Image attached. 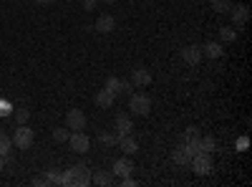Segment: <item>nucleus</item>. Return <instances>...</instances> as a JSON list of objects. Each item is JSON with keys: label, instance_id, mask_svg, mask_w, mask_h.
I'll return each mask as SVG.
<instances>
[{"label": "nucleus", "instance_id": "1", "mask_svg": "<svg viewBox=\"0 0 252 187\" xmlns=\"http://www.w3.org/2000/svg\"><path fill=\"white\" fill-rule=\"evenodd\" d=\"M61 177H63V187H86V185H91V170L83 162L73 164V167L66 170Z\"/></svg>", "mask_w": 252, "mask_h": 187}, {"label": "nucleus", "instance_id": "2", "mask_svg": "<svg viewBox=\"0 0 252 187\" xmlns=\"http://www.w3.org/2000/svg\"><path fill=\"white\" fill-rule=\"evenodd\" d=\"M129 109H131V114H136V116H149V112H152V99L146 96V94H129Z\"/></svg>", "mask_w": 252, "mask_h": 187}, {"label": "nucleus", "instance_id": "3", "mask_svg": "<svg viewBox=\"0 0 252 187\" xmlns=\"http://www.w3.org/2000/svg\"><path fill=\"white\" fill-rule=\"evenodd\" d=\"M10 139H13V144L18 150H31L33 142H35V134H33V129L26 127V124H18V129H15V134Z\"/></svg>", "mask_w": 252, "mask_h": 187}, {"label": "nucleus", "instance_id": "4", "mask_svg": "<svg viewBox=\"0 0 252 187\" xmlns=\"http://www.w3.org/2000/svg\"><path fill=\"white\" fill-rule=\"evenodd\" d=\"M189 167H192L194 175H209L215 170V164H212V154H207V152H197L192 157V162H189Z\"/></svg>", "mask_w": 252, "mask_h": 187}, {"label": "nucleus", "instance_id": "5", "mask_svg": "<svg viewBox=\"0 0 252 187\" xmlns=\"http://www.w3.org/2000/svg\"><path fill=\"white\" fill-rule=\"evenodd\" d=\"M66 129L68 132H83L86 129V114H83L81 109H71L66 114Z\"/></svg>", "mask_w": 252, "mask_h": 187}, {"label": "nucleus", "instance_id": "6", "mask_svg": "<svg viewBox=\"0 0 252 187\" xmlns=\"http://www.w3.org/2000/svg\"><path fill=\"white\" fill-rule=\"evenodd\" d=\"M68 144H71L73 152L83 154V152H89L91 139H89V134H83V132H71V134H68Z\"/></svg>", "mask_w": 252, "mask_h": 187}, {"label": "nucleus", "instance_id": "7", "mask_svg": "<svg viewBox=\"0 0 252 187\" xmlns=\"http://www.w3.org/2000/svg\"><path fill=\"white\" fill-rule=\"evenodd\" d=\"M229 18H232V23L237 28H242L250 20V8L247 5H232V8H229Z\"/></svg>", "mask_w": 252, "mask_h": 187}, {"label": "nucleus", "instance_id": "8", "mask_svg": "<svg viewBox=\"0 0 252 187\" xmlns=\"http://www.w3.org/2000/svg\"><path fill=\"white\" fill-rule=\"evenodd\" d=\"M182 61L187 66H197L202 61V48L199 46H184L182 48Z\"/></svg>", "mask_w": 252, "mask_h": 187}, {"label": "nucleus", "instance_id": "9", "mask_svg": "<svg viewBox=\"0 0 252 187\" xmlns=\"http://www.w3.org/2000/svg\"><path fill=\"white\" fill-rule=\"evenodd\" d=\"M194 154H197V150H192V147H187V144L182 142L179 147L174 150L172 159H174L177 164H189V162H192V157H194Z\"/></svg>", "mask_w": 252, "mask_h": 187}, {"label": "nucleus", "instance_id": "10", "mask_svg": "<svg viewBox=\"0 0 252 187\" xmlns=\"http://www.w3.org/2000/svg\"><path fill=\"white\" fill-rule=\"evenodd\" d=\"M131 129H134L131 116H129V114H116V139L131 134Z\"/></svg>", "mask_w": 252, "mask_h": 187}, {"label": "nucleus", "instance_id": "11", "mask_svg": "<svg viewBox=\"0 0 252 187\" xmlns=\"http://www.w3.org/2000/svg\"><path fill=\"white\" fill-rule=\"evenodd\" d=\"M98 33H111L114 28H116V18L114 15H109V13H103V15H98L96 18V26H94Z\"/></svg>", "mask_w": 252, "mask_h": 187}, {"label": "nucleus", "instance_id": "12", "mask_svg": "<svg viewBox=\"0 0 252 187\" xmlns=\"http://www.w3.org/2000/svg\"><path fill=\"white\" fill-rule=\"evenodd\" d=\"M116 104V94H111L109 89H101L98 94H96V107L98 109H111Z\"/></svg>", "mask_w": 252, "mask_h": 187}, {"label": "nucleus", "instance_id": "13", "mask_svg": "<svg viewBox=\"0 0 252 187\" xmlns=\"http://www.w3.org/2000/svg\"><path fill=\"white\" fill-rule=\"evenodd\" d=\"M131 84L139 86V89H141V86H149V84H152V74L146 71V69H141V66L134 69V71H131Z\"/></svg>", "mask_w": 252, "mask_h": 187}, {"label": "nucleus", "instance_id": "14", "mask_svg": "<svg viewBox=\"0 0 252 187\" xmlns=\"http://www.w3.org/2000/svg\"><path fill=\"white\" fill-rule=\"evenodd\" d=\"M199 139H202V132L197 127H189L184 132V144H187V147H192V150H197V152H199Z\"/></svg>", "mask_w": 252, "mask_h": 187}, {"label": "nucleus", "instance_id": "15", "mask_svg": "<svg viewBox=\"0 0 252 187\" xmlns=\"http://www.w3.org/2000/svg\"><path fill=\"white\" fill-rule=\"evenodd\" d=\"M131 170H134V164H131L129 157H124V159H116V162H114V175H116V177L131 175Z\"/></svg>", "mask_w": 252, "mask_h": 187}, {"label": "nucleus", "instance_id": "16", "mask_svg": "<svg viewBox=\"0 0 252 187\" xmlns=\"http://www.w3.org/2000/svg\"><path fill=\"white\" fill-rule=\"evenodd\" d=\"M116 144H119V147H121V150H124L126 154H129V157H131V154H136V150H139V144H136V139H134L131 134L121 137V139H119Z\"/></svg>", "mask_w": 252, "mask_h": 187}, {"label": "nucleus", "instance_id": "17", "mask_svg": "<svg viewBox=\"0 0 252 187\" xmlns=\"http://www.w3.org/2000/svg\"><path fill=\"white\" fill-rule=\"evenodd\" d=\"M202 56H207V58H220V56H222V46L212 40V43H207V46L202 48Z\"/></svg>", "mask_w": 252, "mask_h": 187}, {"label": "nucleus", "instance_id": "18", "mask_svg": "<svg viewBox=\"0 0 252 187\" xmlns=\"http://www.w3.org/2000/svg\"><path fill=\"white\" fill-rule=\"evenodd\" d=\"M215 150H217V142H215V137H202V139H199V152L212 154Z\"/></svg>", "mask_w": 252, "mask_h": 187}, {"label": "nucleus", "instance_id": "19", "mask_svg": "<svg viewBox=\"0 0 252 187\" xmlns=\"http://www.w3.org/2000/svg\"><path fill=\"white\" fill-rule=\"evenodd\" d=\"M10 150H13V139H10L5 132H0V157L10 154Z\"/></svg>", "mask_w": 252, "mask_h": 187}, {"label": "nucleus", "instance_id": "20", "mask_svg": "<svg viewBox=\"0 0 252 187\" xmlns=\"http://www.w3.org/2000/svg\"><path fill=\"white\" fill-rule=\"evenodd\" d=\"M91 182H94V185H101V187H106V185H111L114 180H111L109 172H96V175H91Z\"/></svg>", "mask_w": 252, "mask_h": 187}, {"label": "nucleus", "instance_id": "21", "mask_svg": "<svg viewBox=\"0 0 252 187\" xmlns=\"http://www.w3.org/2000/svg\"><path fill=\"white\" fill-rule=\"evenodd\" d=\"M103 89H109L111 94H121V78L109 76V78H106V86H103Z\"/></svg>", "mask_w": 252, "mask_h": 187}, {"label": "nucleus", "instance_id": "22", "mask_svg": "<svg viewBox=\"0 0 252 187\" xmlns=\"http://www.w3.org/2000/svg\"><path fill=\"white\" fill-rule=\"evenodd\" d=\"M220 38H222V43H232L237 38V31L235 28H220Z\"/></svg>", "mask_w": 252, "mask_h": 187}, {"label": "nucleus", "instance_id": "23", "mask_svg": "<svg viewBox=\"0 0 252 187\" xmlns=\"http://www.w3.org/2000/svg\"><path fill=\"white\" fill-rule=\"evenodd\" d=\"M229 0H212V10L215 13H229Z\"/></svg>", "mask_w": 252, "mask_h": 187}, {"label": "nucleus", "instance_id": "24", "mask_svg": "<svg viewBox=\"0 0 252 187\" xmlns=\"http://www.w3.org/2000/svg\"><path fill=\"white\" fill-rule=\"evenodd\" d=\"M98 142H101V144H106V147H111V144H116L119 139H116V134H111V132H103V134L98 137Z\"/></svg>", "mask_w": 252, "mask_h": 187}, {"label": "nucleus", "instance_id": "25", "mask_svg": "<svg viewBox=\"0 0 252 187\" xmlns=\"http://www.w3.org/2000/svg\"><path fill=\"white\" fill-rule=\"evenodd\" d=\"M46 180H48V185H63V177H61L56 170H48V172H46Z\"/></svg>", "mask_w": 252, "mask_h": 187}, {"label": "nucleus", "instance_id": "26", "mask_svg": "<svg viewBox=\"0 0 252 187\" xmlns=\"http://www.w3.org/2000/svg\"><path fill=\"white\" fill-rule=\"evenodd\" d=\"M68 134H71L68 129H58V127L53 129V139L56 142H68Z\"/></svg>", "mask_w": 252, "mask_h": 187}, {"label": "nucleus", "instance_id": "27", "mask_svg": "<svg viewBox=\"0 0 252 187\" xmlns=\"http://www.w3.org/2000/svg\"><path fill=\"white\" fill-rule=\"evenodd\" d=\"M28 116H31V112H28V109H18V112H15L18 124H26V121H28Z\"/></svg>", "mask_w": 252, "mask_h": 187}, {"label": "nucleus", "instance_id": "28", "mask_svg": "<svg viewBox=\"0 0 252 187\" xmlns=\"http://www.w3.org/2000/svg\"><path fill=\"white\" fill-rule=\"evenodd\" d=\"M33 185H35V187H46V185H48L46 175H40V177H33Z\"/></svg>", "mask_w": 252, "mask_h": 187}, {"label": "nucleus", "instance_id": "29", "mask_svg": "<svg viewBox=\"0 0 252 187\" xmlns=\"http://www.w3.org/2000/svg\"><path fill=\"white\" fill-rule=\"evenodd\" d=\"M121 185H124V187H134V185H136V180H131L129 175H126V177H121Z\"/></svg>", "mask_w": 252, "mask_h": 187}, {"label": "nucleus", "instance_id": "30", "mask_svg": "<svg viewBox=\"0 0 252 187\" xmlns=\"http://www.w3.org/2000/svg\"><path fill=\"white\" fill-rule=\"evenodd\" d=\"M96 3H98V0H83V8H86V10H94Z\"/></svg>", "mask_w": 252, "mask_h": 187}, {"label": "nucleus", "instance_id": "31", "mask_svg": "<svg viewBox=\"0 0 252 187\" xmlns=\"http://www.w3.org/2000/svg\"><path fill=\"white\" fill-rule=\"evenodd\" d=\"M8 112H10V107H8V104H0V114H3V116H5Z\"/></svg>", "mask_w": 252, "mask_h": 187}, {"label": "nucleus", "instance_id": "32", "mask_svg": "<svg viewBox=\"0 0 252 187\" xmlns=\"http://www.w3.org/2000/svg\"><path fill=\"white\" fill-rule=\"evenodd\" d=\"M237 147H240V150H245V147H247V137H242V139L237 142Z\"/></svg>", "mask_w": 252, "mask_h": 187}, {"label": "nucleus", "instance_id": "33", "mask_svg": "<svg viewBox=\"0 0 252 187\" xmlns=\"http://www.w3.org/2000/svg\"><path fill=\"white\" fill-rule=\"evenodd\" d=\"M3 164H5V159H3V157H0V172H3Z\"/></svg>", "mask_w": 252, "mask_h": 187}, {"label": "nucleus", "instance_id": "34", "mask_svg": "<svg viewBox=\"0 0 252 187\" xmlns=\"http://www.w3.org/2000/svg\"><path fill=\"white\" fill-rule=\"evenodd\" d=\"M103 3H116V0H103Z\"/></svg>", "mask_w": 252, "mask_h": 187}, {"label": "nucleus", "instance_id": "35", "mask_svg": "<svg viewBox=\"0 0 252 187\" xmlns=\"http://www.w3.org/2000/svg\"><path fill=\"white\" fill-rule=\"evenodd\" d=\"M38 3H51V0H38Z\"/></svg>", "mask_w": 252, "mask_h": 187}]
</instances>
